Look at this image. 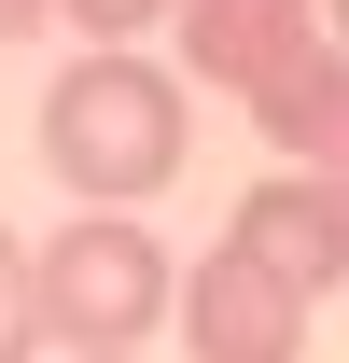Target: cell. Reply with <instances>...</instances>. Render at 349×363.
I'll return each instance as SVG.
<instances>
[{
  "instance_id": "cell-1",
  "label": "cell",
  "mask_w": 349,
  "mask_h": 363,
  "mask_svg": "<svg viewBox=\"0 0 349 363\" xmlns=\"http://www.w3.org/2000/svg\"><path fill=\"white\" fill-rule=\"evenodd\" d=\"M182 140H196L182 70L140 56V43H84L43 84V168L70 182L84 210H140L154 182H182Z\"/></svg>"
},
{
  "instance_id": "cell-2",
  "label": "cell",
  "mask_w": 349,
  "mask_h": 363,
  "mask_svg": "<svg viewBox=\"0 0 349 363\" xmlns=\"http://www.w3.org/2000/svg\"><path fill=\"white\" fill-rule=\"evenodd\" d=\"M154 321H182L168 238L140 224V210H70V224L43 238V335L70 363H98V350H140Z\"/></svg>"
},
{
  "instance_id": "cell-3",
  "label": "cell",
  "mask_w": 349,
  "mask_h": 363,
  "mask_svg": "<svg viewBox=\"0 0 349 363\" xmlns=\"http://www.w3.org/2000/svg\"><path fill=\"white\" fill-rule=\"evenodd\" d=\"M223 252L321 308V294H349V196H336V182H307V168H279V182H252V196L223 210Z\"/></svg>"
},
{
  "instance_id": "cell-4",
  "label": "cell",
  "mask_w": 349,
  "mask_h": 363,
  "mask_svg": "<svg viewBox=\"0 0 349 363\" xmlns=\"http://www.w3.org/2000/svg\"><path fill=\"white\" fill-rule=\"evenodd\" d=\"M182 350L196 363H307V294H279L265 266H238L210 238L182 266Z\"/></svg>"
},
{
  "instance_id": "cell-5",
  "label": "cell",
  "mask_w": 349,
  "mask_h": 363,
  "mask_svg": "<svg viewBox=\"0 0 349 363\" xmlns=\"http://www.w3.org/2000/svg\"><path fill=\"white\" fill-rule=\"evenodd\" d=\"M168 43H182V70H210V84L252 112V98L321 43V0H168Z\"/></svg>"
},
{
  "instance_id": "cell-6",
  "label": "cell",
  "mask_w": 349,
  "mask_h": 363,
  "mask_svg": "<svg viewBox=\"0 0 349 363\" xmlns=\"http://www.w3.org/2000/svg\"><path fill=\"white\" fill-rule=\"evenodd\" d=\"M252 126L279 140V168H307V182H336V196H349V56H336V43H307L294 70L252 98Z\"/></svg>"
},
{
  "instance_id": "cell-7",
  "label": "cell",
  "mask_w": 349,
  "mask_h": 363,
  "mask_svg": "<svg viewBox=\"0 0 349 363\" xmlns=\"http://www.w3.org/2000/svg\"><path fill=\"white\" fill-rule=\"evenodd\" d=\"M56 335H43V238H14L0 224V363H43Z\"/></svg>"
},
{
  "instance_id": "cell-8",
  "label": "cell",
  "mask_w": 349,
  "mask_h": 363,
  "mask_svg": "<svg viewBox=\"0 0 349 363\" xmlns=\"http://www.w3.org/2000/svg\"><path fill=\"white\" fill-rule=\"evenodd\" d=\"M84 43H140V28H168V0H56Z\"/></svg>"
},
{
  "instance_id": "cell-9",
  "label": "cell",
  "mask_w": 349,
  "mask_h": 363,
  "mask_svg": "<svg viewBox=\"0 0 349 363\" xmlns=\"http://www.w3.org/2000/svg\"><path fill=\"white\" fill-rule=\"evenodd\" d=\"M43 14H56V0H0V43H28V28H43Z\"/></svg>"
},
{
  "instance_id": "cell-10",
  "label": "cell",
  "mask_w": 349,
  "mask_h": 363,
  "mask_svg": "<svg viewBox=\"0 0 349 363\" xmlns=\"http://www.w3.org/2000/svg\"><path fill=\"white\" fill-rule=\"evenodd\" d=\"M321 43H336V56H349V0H321Z\"/></svg>"
},
{
  "instance_id": "cell-11",
  "label": "cell",
  "mask_w": 349,
  "mask_h": 363,
  "mask_svg": "<svg viewBox=\"0 0 349 363\" xmlns=\"http://www.w3.org/2000/svg\"><path fill=\"white\" fill-rule=\"evenodd\" d=\"M98 363H140V350H98Z\"/></svg>"
}]
</instances>
